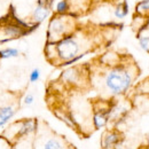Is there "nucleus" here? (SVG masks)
I'll return each instance as SVG.
<instances>
[{
    "instance_id": "15",
    "label": "nucleus",
    "mask_w": 149,
    "mask_h": 149,
    "mask_svg": "<svg viewBox=\"0 0 149 149\" xmlns=\"http://www.w3.org/2000/svg\"><path fill=\"white\" fill-rule=\"evenodd\" d=\"M55 115L58 119H61V120H62L65 125H68L69 127H71V129H77V126H78V125H77V122H76V119H74V117L72 116L71 112L60 109V110H56Z\"/></svg>"
},
{
    "instance_id": "6",
    "label": "nucleus",
    "mask_w": 149,
    "mask_h": 149,
    "mask_svg": "<svg viewBox=\"0 0 149 149\" xmlns=\"http://www.w3.org/2000/svg\"><path fill=\"white\" fill-rule=\"evenodd\" d=\"M53 3H54V0H38L36 2V6L31 10L29 17L25 22L30 25L38 28L44 21H46L49 16H52Z\"/></svg>"
},
{
    "instance_id": "22",
    "label": "nucleus",
    "mask_w": 149,
    "mask_h": 149,
    "mask_svg": "<svg viewBox=\"0 0 149 149\" xmlns=\"http://www.w3.org/2000/svg\"><path fill=\"white\" fill-rule=\"evenodd\" d=\"M2 5H3V2L0 0V10H1V6H2ZM6 15H7V14H3V13H1V12H0V19H2V17H5Z\"/></svg>"
},
{
    "instance_id": "9",
    "label": "nucleus",
    "mask_w": 149,
    "mask_h": 149,
    "mask_svg": "<svg viewBox=\"0 0 149 149\" xmlns=\"http://www.w3.org/2000/svg\"><path fill=\"white\" fill-rule=\"evenodd\" d=\"M124 136L117 129L107 130L101 136V149H117L122 146Z\"/></svg>"
},
{
    "instance_id": "21",
    "label": "nucleus",
    "mask_w": 149,
    "mask_h": 149,
    "mask_svg": "<svg viewBox=\"0 0 149 149\" xmlns=\"http://www.w3.org/2000/svg\"><path fill=\"white\" fill-rule=\"evenodd\" d=\"M116 0H94V3H101V2H115Z\"/></svg>"
},
{
    "instance_id": "12",
    "label": "nucleus",
    "mask_w": 149,
    "mask_h": 149,
    "mask_svg": "<svg viewBox=\"0 0 149 149\" xmlns=\"http://www.w3.org/2000/svg\"><path fill=\"white\" fill-rule=\"evenodd\" d=\"M71 5V14L76 16L87 13L94 5V0H68Z\"/></svg>"
},
{
    "instance_id": "14",
    "label": "nucleus",
    "mask_w": 149,
    "mask_h": 149,
    "mask_svg": "<svg viewBox=\"0 0 149 149\" xmlns=\"http://www.w3.org/2000/svg\"><path fill=\"white\" fill-rule=\"evenodd\" d=\"M134 19H149V0H141L136 3L134 10Z\"/></svg>"
},
{
    "instance_id": "5",
    "label": "nucleus",
    "mask_w": 149,
    "mask_h": 149,
    "mask_svg": "<svg viewBox=\"0 0 149 149\" xmlns=\"http://www.w3.org/2000/svg\"><path fill=\"white\" fill-rule=\"evenodd\" d=\"M39 125L36 118H24L14 122L2 132V135L10 142H16L37 133Z\"/></svg>"
},
{
    "instance_id": "20",
    "label": "nucleus",
    "mask_w": 149,
    "mask_h": 149,
    "mask_svg": "<svg viewBox=\"0 0 149 149\" xmlns=\"http://www.w3.org/2000/svg\"><path fill=\"white\" fill-rule=\"evenodd\" d=\"M22 102H23V104L26 106V107L32 106L33 102H35V95H33L32 93L25 94V95L23 96V99H22Z\"/></svg>"
},
{
    "instance_id": "1",
    "label": "nucleus",
    "mask_w": 149,
    "mask_h": 149,
    "mask_svg": "<svg viewBox=\"0 0 149 149\" xmlns=\"http://www.w3.org/2000/svg\"><path fill=\"white\" fill-rule=\"evenodd\" d=\"M96 45L95 32L79 26L74 33L56 42H46L45 56L55 67H70L94 51Z\"/></svg>"
},
{
    "instance_id": "11",
    "label": "nucleus",
    "mask_w": 149,
    "mask_h": 149,
    "mask_svg": "<svg viewBox=\"0 0 149 149\" xmlns=\"http://www.w3.org/2000/svg\"><path fill=\"white\" fill-rule=\"evenodd\" d=\"M39 149H68L65 140L56 134L41 136L39 139Z\"/></svg>"
},
{
    "instance_id": "19",
    "label": "nucleus",
    "mask_w": 149,
    "mask_h": 149,
    "mask_svg": "<svg viewBox=\"0 0 149 149\" xmlns=\"http://www.w3.org/2000/svg\"><path fill=\"white\" fill-rule=\"evenodd\" d=\"M40 76H41V72H40V70H39L38 68L32 69L30 74H29V81L32 83V84H33V83H37L38 80L40 79Z\"/></svg>"
},
{
    "instance_id": "18",
    "label": "nucleus",
    "mask_w": 149,
    "mask_h": 149,
    "mask_svg": "<svg viewBox=\"0 0 149 149\" xmlns=\"http://www.w3.org/2000/svg\"><path fill=\"white\" fill-rule=\"evenodd\" d=\"M138 42L142 51H145L146 53H149V35H145V33L139 35Z\"/></svg>"
},
{
    "instance_id": "13",
    "label": "nucleus",
    "mask_w": 149,
    "mask_h": 149,
    "mask_svg": "<svg viewBox=\"0 0 149 149\" xmlns=\"http://www.w3.org/2000/svg\"><path fill=\"white\" fill-rule=\"evenodd\" d=\"M113 16L117 19H124L130 13L127 0H116L113 2Z\"/></svg>"
},
{
    "instance_id": "23",
    "label": "nucleus",
    "mask_w": 149,
    "mask_h": 149,
    "mask_svg": "<svg viewBox=\"0 0 149 149\" xmlns=\"http://www.w3.org/2000/svg\"><path fill=\"white\" fill-rule=\"evenodd\" d=\"M117 149H127V148H122V147H119V148H117Z\"/></svg>"
},
{
    "instance_id": "2",
    "label": "nucleus",
    "mask_w": 149,
    "mask_h": 149,
    "mask_svg": "<svg viewBox=\"0 0 149 149\" xmlns=\"http://www.w3.org/2000/svg\"><path fill=\"white\" fill-rule=\"evenodd\" d=\"M139 76L136 63L130 60L118 58L108 63V67L99 76V88L107 97L125 95Z\"/></svg>"
},
{
    "instance_id": "7",
    "label": "nucleus",
    "mask_w": 149,
    "mask_h": 149,
    "mask_svg": "<svg viewBox=\"0 0 149 149\" xmlns=\"http://www.w3.org/2000/svg\"><path fill=\"white\" fill-rule=\"evenodd\" d=\"M112 103L108 100H100L97 106H94L93 125L96 130L103 129L110 122Z\"/></svg>"
},
{
    "instance_id": "10",
    "label": "nucleus",
    "mask_w": 149,
    "mask_h": 149,
    "mask_svg": "<svg viewBox=\"0 0 149 149\" xmlns=\"http://www.w3.org/2000/svg\"><path fill=\"white\" fill-rule=\"evenodd\" d=\"M85 78L83 67L74 65L65 69L61 74V80H63L65 84L70 86H79Z\"/></svg>"
},
{
    "instance_id": "16",
    "label": "nucleus",
    "mask_w": 149,
    "mask_h": 149,
    "mask_svg": "<svg viewBox=\"0 0 149 149\" xmlns=\"http://www.w3.org/2000/svg\"><path fill=\"white\" fill-rule=\"evenodd\" d=\"M54 14H58V15L71 14V5L69 3V1L68 0H56Z\"/></svg>"
},
{
    "instance_id": "4",
    "label": "nucleus",
    "mask_w": 149,
    "mask_h": 149,
    "mask_svg": "<svg viewBox=\"0 0 149 149\" xmlns=\"http://www.w3.org/2000/svg\"><path fill=\"white\" fill-rule=\"evenodd\" d=\"M36 29L37 26L30 25L25 21L9 13L0 19V44H5L26 36Z\"/></svg>"
},
{
    "instance_id": "3",
    "label": "nucleus",
    "mask_w": 149,
    "mask_h": 149,
    "mask_svg": "<svg viewBox=\"0 0 149 149\" xmlns=\"http://www.w3.org/2000/svg\"><path fill=\"white\" fill-rule=\"evenodd\" d=\"M79 23L77 21V16L74 14L58 15L54 14L51 16L48 28H47V41L48 44L56 42L64 37L74 33L79 28Z\"/></svg>"
},
{
    "instance_id": "8",
    "label": "nucleus",
    "mask_w": 149,
    "mask_h": 149,
    "mask_svg": "<svg viewBox=\"0 0 149 149\" xmlns=\"http://www.w3.org/2000/svg\"><path fill=\"white\" fill-rule=\"evenodd\" d=\"M19 100L10 96L8 99H0V127L6 126L19 110Z\"/></svg>"
},
{
    "instance_id": "17",
    "label": "nucleus",
    "mask_w": 149,
    "mask_h": 149,
    "mask_svg": "<svg viewBox=\"0 0 149 149\" xmlns=\"http://www.w3.org/2000/svg\"><path fill=\"white\" fill-rule=\"evenodd\" d=\"M19 56V51L16 47H6L0 49V60H8Z\"/></svg>"
}]
</instances>
